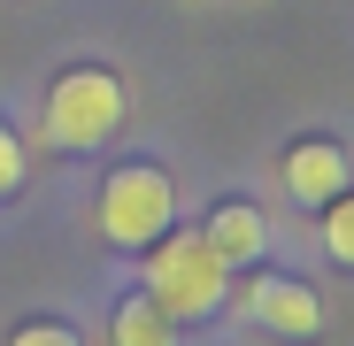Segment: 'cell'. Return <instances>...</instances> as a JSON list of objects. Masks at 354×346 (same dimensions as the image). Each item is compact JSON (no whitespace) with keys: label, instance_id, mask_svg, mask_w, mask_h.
Instances as JSON below:
<instances>
[{"label":"cell","instance_id":"6da1fadb","mask_svg":"<svg viewBox=\"0 0 354 346\" xmlns=\"http://www.w3.org/2000/svg\"><path fill=\"white\" fill-rule=\"evenodd\" d=\"M147 300L169 316V323H208L223 300H231V269L223 254L201 239V231H162L147 247Z\"/></svg>","mask_w":354,"mask_h":346},{"label":"cell","instance_id":"7a4b0ae2","mask_svg":"<svg viewBox=\"0 0 354 346\" xmlns=\"http://www.w3.org/2000/svg\"><path fill=\"white\" fill-rule=\"evenodd\" d=\"M124 108H131L124 77L100 70V62H77V70H62V77L46 85V108H39L46 146H62V154H93V146H108L115 124H124Z\"/></svg>","mask_w":354,"mask_h":346},{"label":"cell","instance_id":"3957f363","mask_svg":"<svg viewBox=\"0 0 354 346\" xmlns=\"http://www.w3.org/2000/svg\"><path fill=\"white\" fill-rule=\"evenodd\" d=\"M169 223H177L169 169H162V162H115L108 185H100V239L124 247V254H147Z\"/></svg>","mask_w":354,"mask_h":346},{"label":"cell","instance_id":"277c9868","mask_svg":"<svg viewBox=\"0 0 354 346\" xmlns=\"http://www.w3.org/2000/svg\"><path fill=\"white\" fill-rule=\"evenodd\" d=\"M247 316L262 331H277V338H316L331 308H324L316 285H301V277H254L247 285Z\"/></svg>","mask_w":354,"mask_h":346},{"label":"cell","instance_id":"5b68a950","mask_svg":"<svg viewBox=\"0 0 354 346\" xmlns=\"http://www.w3.org/2000/svg\"><path fill=\"white\" fill-rule=\"evenodd\" d=\"M346 146L339 139H292L285 146V193L301 200V208H324V200H339L346 193Z\"/></svg>","mask_w":354,"mask_h":346},{"label":"cell","instance_id":"8992f818","mask_svg":"<svg viewBox=\"0 0 354 346\" xmlns=\"http://www.w3.org/2000/svg\"><path fill=\"white\" fill-rule=\"evenodd\" d=\"M201 239L223 254V269H239V262H262L270 254V215L254 200H216L208 223H201Z\"/></svg>","mask_w":354,"mask_h":346},{"label":"cell","instance_id":"52a82bcc","mask_svg":"<svg viewBox=\"0 0 354 346\" xmlns=\"http://www.w3.org/2000/svg\"><path fill=\"white\" fill-rule=\"evenodd\" d=\"M108 338H115V346H177V323H169V316H162L147 293H131L124 308H115Z\"/></svg>","mask_w":354,"mask_h":346},{"label":"cell","instance_id":"ba28073f","mask_svg":"<svg viewBox=\"0 0 354 346\" xmlns=\"http://www.w3.org/2000/svg\"><path fill=\"white\" fill-rule=\"evenodd\" d=\"M316 215H324V223H316V231H324V254H331L339 269H354V185H346L339 200H324Z\"/></svg>","mask_w":354,"mask_h":346},{"label":"cell","instance_id":"9c48e42d","mask_svg":"<svg viewBox=\"0 0 354 346\" xmlns=\"http://www.w3.org/2000/svg\"><path fill=\"white\" fill-rule=\"evenodd\" d=\"M24 177H31V154H24V139L0 124V200L8 193H24Z\"/></svg>","mask_w":354,"mask_h":346},{"label":"cell","instance_id":"30bf717a","mask_svg":"<svg viewBox=\"0 0 354 346\" xmlns=\"http://www.w3.org/2000/svg\"><path fill=\"white\" fill-rule=\"evenodd\" d=\"M8 346H77V331L70 323H16Z\"/></svg>","mask_w":354,"mask_h":346}]
</instances>
